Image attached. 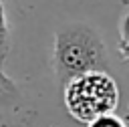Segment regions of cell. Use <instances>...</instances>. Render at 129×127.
Wrapping results in <instances>:
<instances>
[{
	"instance_id": "obj_1",
	"label": "cell",
	"mask_w": 129,
	"mask_h": 127,
	"mask_svg": "<svg viewBox=\"0 0 129 127\" xmlns=\"http://www.w3.org/2000/svg\"><path fill=\"white\" fill-rule=\"evenodd\" d=\"M52 65L60 89L81 75L109 71L107 48L101 34L85 22L60 26L54 34Z\"/></svg>"
},
{
	"instance_id": "obj_2",
	"label": "cell",
	"mask_w": 129,
	"mask_h": 127,
	"mask_svg": "<svg viewBox=\"0 0 129 127\" xmlns=\"http://www.w3.org/2000/svg\"><path fill=\"white\" fill-rule=\"evenodd\" d=\"M67 113L79 123H93L99 117L115 113L119 105V87L109 71H95L73 79L62 89Z\"/></svg>"
},
{
	"instance_id": "obj_6",
	"label": "cell",
	"mask_w": 129,
	"mask_h": 127,
	"mask_svg": "<svg viewBox=\"0 0 129 127\" xmlns=\"http://www.w3.org/2000/svg\"><path fill=\"white\" fill-rule=\"evenodd\" d=\"M87 127H127V123H125L119 115L111 113V115H105V117L95 119V121H93V123H89Z\"/></svg>"
},
{
	"instance_id": "obj_4",
	"label": "cell",
	"mask_w": 129,
	"mask_h": 127,
	"mask_svg": "<svg viewBox=\"0 0 129 127\" xmlns=\"http://www.w3.org/2000/svg\"><path fill=\"white\" fill-rule=\"evenodd\" d=\"M8 52H10V28H8V20H6L4 2L0 0V69L4 67Z\"/></svg>"
},
{
	"instance_id": "obj_3",
	"label": "cell",
	"mask_w": 129,
	"mask_h": 127,
	"mask_svg": "<svg viewBox=\"0 0 129 127\" xmlns=\"http://www.w3.org/2000/svg\"><path fill=\"white\" fill-rule=\"evenodd\" d=\"M20 103V91L16 83L0 69V111L12 109Z\"/></svg>"
},
{
	"instance_id": "obj_5",
	"label": "cell",
	"mask_w": 129,
	"mask_h": 127,
	"mask_svg": "<svg viewBox=\"0 0 129 127\" xmlns=\"http://www.w3.org/2000/svg\"><path fill=\"white\" fill-rule=\"evenodd\" d=\"M119 54L125 62L129 60V12L119 24Z\"/></svg>"
}]
</instances>
